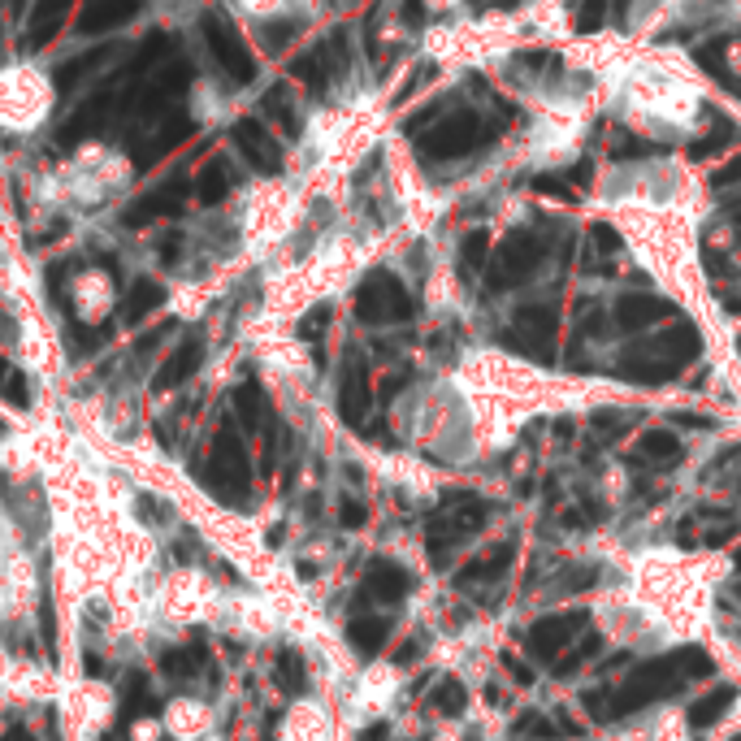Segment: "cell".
Returning a JSON list of instances; mask_svg holds the SVG:
<instances>
[{
  "label": "cell",
  "mask_w": 741,
  "mask_h": 741,
  "mask_svg": "<svg viewBox=\"0 0 741 741\" xmlns=\"http://www.w3.org/2000/svg\"><path fill=\"white\" fill-rule=\"evenodd\" d=\"M200 35H204L208 57H213V65L230 78V83H239V87L252 83V78H256V57H252V48H247L243 31L226 18V13H217V9L200 13Z\"/></svg>",
  "instance_id": "cell-1"
},
{
  "label": "cell",
  "mask_w": 741,
  "mask_h": 741,
  "mask_svg": "<svg viewBox=\"0 0 741 741\" xmlns=\"http://www.w3.org/2000/svg\"><path fill=\"white\" fill-rule=\"evenodd\" d=\"M681 685H685V676L676 672L672 655H668V659H655V663H646V668H637V672L629 676V681H624V689H620V694L611 698V711H607V720H620V715H633V711L650 707V702L676 698V694H681Z\"/></svg>",
  "instance_id": "cell-2"
},
{
  "label": "cell",
  "mask_w": 741,
  "mask_h": 741,
  "mask_svg": "<svg viewBox=\"0 0 741 741\" xmlns=\"http://www.w3.org/2000/svg\"><path fill=\"white\" fill-rule=\"evenodd\" d=\"M204 481L213 486L226 503H243L247 499V451H243V438L234 425H221L213 434V455H208V468H204Z\"/></svg>",
  "instance_id": "cell-3"
},
{
  "label": "cell",
  "mask_w": 741,
  "mask_h": 741,
  "mask_svg": "<svg viewBox=\"0 0 741 741\" xmlns=\"http://www.w3.org/2000/svg\"><path fill=\"white\" fill-rule=\"evenodd\" d=\"M356 317L364 325H386V321H408L412 317V299L408 291L390 278V273H373L364 278V286L356 291Z\"/></svg>",
  "instance_id": "cell-4"
},
{
  "label": "cell",
  "mask_w": 741,
  "mask_h": 741,
  "mask_svg": "<svg viewBox=\"0 0 741 741\" xmlns=\"http://www.w3.org/2000/svg\"><path fill=\"white\" fill-rule=\"evenodd\" d=\"M117 52H122V44L109 39V44H96V48L78 52V57H65L57 70H52V87H57V96L70 100L74 91H83L91 78H100L104 70H109V61H117Z\"/></svg>",
  "instance_id": "cell-5"
},
{
  "label": "cell",
  "mask_w": 741,
  "mask_h": 741,
  "mask_svg": "<svg viewBox=\"0 0 741 741\" xmlns=\"http://www.w3.org/2000/svg\"><path fill=\"white\" fill-rule=\"evenodd\" d=\"M585 620H590V611L585 607H572V611H559V616H542L533 629L525 633V646L533 659H555L559 650H564L572 637L585 629Z\"/></svg>",
  "instance_id": "cell-6"
},
{
  "label": "cell",
  "mask_w": 741,
  "mask_h": 741,
  "mask_svg": "<svg viewBox=\"0 0 741 741\" xmlns=\"http://www.w3.org/2000/svg\"><path fill=\"white\" fill-rule=\"evenodd\" d=\"M230 139H234V148H239V156L252 169H260V174H278L282 169V148H278V139L269 135V126L265 122H256V117H239L230 130Z\"/></svg>",
  "instance_id": "cell-7"
},
{
  "label": "cell",
  "mask_w": 741,
  "mask_h": 741,
  "mask_svg": "<svg viewBox=\"0 0 741 741\" xmlns=\"http://www.w3.org/2000/svg\"><path fill=\"white\" fill-rule=\"evenodd\" d=\"M74 9V0H31V9H26V22H22V48H48L52 39L61 35L65 26V13Z\"/></svg>",
  "instance_id": "cell-8"
},
{
  "label": "cell",
  "mask_w": 741,
  "mask_h": 741,
  "mask_svg": "<svg viewBox=\"0 0 741 741\" xmlns=\"http://www.w3.org/2000/svg\"><path fill=\"white\" fill-rule=\"evenodd\" d=\"M143 9V0H83V13H78V35L96 39V35H113L117 26L135 22Z\"/></svg>",
  "instance_id": "cell-9"
},
{
  "label": "cell",
  "mask_w": 741,
  "mask_h": 741,
  "mask_svg": "<svg viewBox=\"0 0 741 741\" xmlns=\"http://www.w3.org/2000/svg\"><path fill=\"white\" fill-rule=\"evenodd\" d=\"M369 373H364V364L351 356L343 377H338V412H343L347 425H360L364 416H369Z\"/></svg>",
  "instance_id": "cell-10"
},
{
  "label": "cell",
  "mask_w": 741,
  "mask_h": 741,
  "mask_svg": "<svg viewBox=\"0 0 741 741\" xmlns=\"http://www.w3.org/2000/svg\"><path fill=\"white\" fill-rule=\"evenodd\" d=\"M408 590H412L408 568L390 564V559H373V564L364 568V594L377 598V603H403Z\"/></svg>",
  "instance_id": "cell-11"
},
{
  "label": "cell",
  "mask_w": 741,
  "mask_h": 741,
  "mask_svg": "<svg viewBox=\"0 0 741 741\" xmlns=\"http://www.w3.org/2000/svg\"><path fill=\"white\" fill-rule=\"evenodd\" d=\"M200 364H204V338H200V334H187V338H182V343L165 356L161 373H156V390H174V386H182L195 369H200Z\"/></svg>",
  "instance_id": "cell-12"
},
{
  "label": "cell",
  "mask_w": 741,
  "mask_h": 741,
  "mask_svg": "<svg viewBox=\"0 0 741 741\" xmlns=\"http://www.w3.org/2000/svg\"><path fill=\"white\" fill-rule=\"evenodd\" d=\"M182 195H187V178H182V174H174V182L165 178L161 187L143 195V200H139L135 208H130V213H126L122 221H126V226H148V221H156V217H169V213H174V208H178V200H182Z\"/></svg>",
  "instance_id": "cell-13"
},
{
  "label": "cell",
  "mask_w": 741,
  "mask_h": 741,
  "mask_svg": "<svg viewBox=\"0 0 741 741\" xmlns=\"http://www.w3.org/2000/svg\"><path fill=\"white\" fill-rule=\"evenodd\" d=\"M234 182H239V174H234V165L226 161V156H213L204 169H200V178H195V195H200V204L204 208H217L226 195L234 191Z\"/></svg>",
  "instance_id": "cell-14"
},
{
  "label": "cell",
  "mask_w": 741,
  "mask_h": 741,
  "mask_svg": "<svg viewBox=\"0 0 741 741\" xmlns=\"http://www.w3.org/2000/svg\"><path fill=\"white\" fill-rule=\"evenodd\" d=\"M161 304H165V286L156 282V278H148V273H139V278L130 282V291H126L122 312H126L130 325H139L143 317H152V312L161 308Z\"/></svg>",
  "instance_id": "cell-15"
},
{
  "label": "cell",
  "mask_w": 741,
  "mask_h": 741,
  "mask_svg": "<svg viewBox=\"0 0 741 741\" xmlns=\"http://www.w3.org/2000/svg\"><path fill=\"white\" fill-rule=\"evenodd\" d=\"M386 637H390L386 616H360L347 624V642H351V650H360V655H377V650L386 646Z\"/></svg>",
  "instance_id": "cell-16"
},
{
  "label": "cell",
  "mask_w": 741,
  "mask_h": 741,
  "mask_svg": "<svg viewBox=\"0 0 741 741\" xmlns=\"http://www.w3.org/2000/svg\"><path fill=\"white\" fill-rule=\"evenodd\" d=\"M663 312H672L663 299H650V295H629V299H620V308H616V317L624 330H646L655 317H663Z\"/></svg>",
  "instance_id": "cell-17"
},
{
  "label": "cell",
  "mask_w": 741,
  "mask_h": 741,
  "mask_svg": "<svg viewBox=\"0 0 741 741\" xmlns=\"http://www.w3.org/2000/svg\"><path fill=\"white\" fill-rule=\"evenodd\" d=\"M512 551H516V542L507 538L503 546H494V551H490L486 559H477V564H468V568H464L455 581H460V585H473V581H499L503 572H507V564H512Z\"/></svg>",
  "instance_id": "cell-18"
},
{
  "label": "cell",
  "mask_w": 741,
  "mask_h": 741,
  "mask_svg": "<svg viewBox=\"0 0 741 741\" xmlns=\"http://www.w3.org/2000/svg\"><path fill=\"white\" fill-rule=\"evenodd\" d=\"M733 685H715L707 698H698L694 707H689V724L694 728H711L720 715H728V707H733Z\"/></svg>",
  "instance_id": "cell-19"
},
{
  "label": "cell",
  "mask_w": 741,
  "mask_h": 741,
  "mask_svg": "<svg viewBox=\"0 0 741 741\" xmlns=\"http://www.w3.org/2000/svg\"><path fill=\"white\" fill-rule=\"evenodd\" d=\"M637 451H642L646 460H659V464L681 460V442H676L672 429H646V434L637 438Z\"/></svg>",
  "instance_id": "cell-20"
},
{
  "label": "cell",
  "mask_w": 741,
  "mask_h": 741,
  "mask_svg": "<svg viewBox=\"0 0 741 741\" xmlns=\"http://www.w3.org/2000/svg\"><path fill=\"white\" fill-rule=\"evenodd\" d=\"M234 412H239V421L243 429H260L265 425V395H260V386L256 382H243L239 390H234Z\"/></svg>",
  "instance_id": "cell-21"
},
{
  "label": "cell",
  "mask_w": 741,
  "mask_h": 741,
  "mask_svg": "<svg viewBox=\"0 0 741 741\" xmlns=\"http://www.w3.org/2000/svg\"><path fill=\"white\" fill-rule=\"evenodd\" d=\"M278 685L286 689V694H304L308 672H304V659H299V650H278Z\"/></svg>",
  "instance_id": "cell-22"
},
{
  "label": "cell",
  "mask_w": 741,
  "mask_h": 741,
  "mask_svg": "<svg viewBox=\"0 0 741 741\" xmlns=\"http://www.w3.org/2000/svg\"><path fill=\"white\" fill-rule=\"evenodd\" d=\"M598 650H603V637H598V633H581V637H577V646H572L568 655L559 659L555 676H577V668H581V663H585V659H594Z\"/></svg>",
  "instance_id": "cell-23"
},
{
  "label": "cell",
  "mask_w": 741,
  "mask_h": 741,
  "mask_svg": "<svg viewBox=\"0 0 741 741\" xmlns=\"http://www.w3.org/2000/svg\"><path fill=\"white\" fill-rule=\"evenodd\" d=\"M672 663H676V672H681L685 681H702V676H711V655H707V650H698V646L672 650Z\"/></svg>",
  "instance_id": "cell-24"
},
{
  "label": "cell",
  "mask_w": 741,
  "mask_h": 741,
  "mask_svg": "<svg viewBox=\"0 0 741 741\" xmlns=\"http://www.w3.org/2000/svg\"><path fill=\"white\" fill-rule=\"evenodd\" d=\"M200 646H187V650H165V659H161V668L165 676H174V681H187V676L200 672Z\"/></svg>",
  "instance_id": "cell-25"
},
{
  "label": "cell",
  "mask_w": 741,
  "mask_h": 741,
  "mask_svg": "<svg viewBox=\"0 0 741 741\" xmlns=\"http://www.w3.org/2000/svg\"><path fill=\"white\" fill-rule=\"evenodd\" d=\"M434 707L442 711V715H464V707H468V689H464V681H455V676H447L438 689H434Z\"/></svg>",
  "instance_id": "cell-26"
},
{
  "label": "cell",
  "mask_w": 741,
  "mask_h": 741,
  "mask_svg": "<svg viewBox=\"0 0 741 741\" xmlns=\"http://www.w3.org/2000/svg\"><path fill=\"white\" fill-rule=\"evenodd\" d=\"M512 737H542V741H551V737H555V724L542 720V715H533V711H525V715H520V720L512 724Z\"/></svg>",
  "instance_id": "cell-27"
},
{
  "label": "cell",
  "mask_w": 741,
  "mask_h": 741,
  "mask_svg": "<svg viewBox=\"0 0 741 741\" xmlns=\"http://www.w3.org/2000/svg\"><path fill=\"white\" fill-rule=\"evenodd\" d=\"M594 581H598V572L590 564H581V572H564V577H559V590L577 594V590H585V585H594Z\"/></svg>",
  "instance_id": "cell-28"
},
{
  "label": "cell",
  "mask_w": 741,
  "mask_h": 741,
  "mask_svg": "<svg viewBox=\"0 0 741 741\" xmlns=\"http://www.w3.org/2000/svg\"><path fill=\"white\" fill-rule=\"evenodd\" d=\"M338 520H343V529H360L364 520H369V512H364L360 499H343V507H338Z\"/></svg>",
  "instance_id": "cell-29"
},
{
  "label": "cell",
  "mask_w": 741,
  "mask_h": 741,
  "mask_svg": "<svg viewBox=\"0 0 741 741\" xmlns=\"http://www.w3.org/2000/svg\"><path fill=\"white\" fill-rule=\"evenodd\" d=\"M481 260H486V234H473V239L464 243V269H477Z\"/></svg>",
  "instance_id": "cell-30"
},
{
  "label": "cell",
  "mask_w": 741,
  "mask_h": 741,
  "mask_svg": "<svg viewBox=\"0 0 741 741\" xmlns=\"http://www.w3.org/2000/svg\"><path fill=\"white\" fill-rule=\"evenodd\" d=\"M182 247H187V234H165V243H161V260H165V265H178Z\"/></svg>",
  "instance_id": "cell-31"
},
{
  "label": "cell",
  "mask_w": 741,
  "mask_h": 741,
  "mask_svg": "<svg viewBox=\"0 0 741 741\" xmlns=\"http://www.w3.org/2000/svg\"><path fill=\"white\" fill-rule=\"evenodd\" d=\"M325 321H330V308H317V312H308L304 317V338H321V330H325Z\"/></svg>",
  "instance_id": "cell-32"
},
{
  "label": "cell",
  "mask_w": 741,
  "mask_h": 741,
  "mask_svg": "<svg viewBox=\"0 0 741 741\" xmlns=\"http://www.w3.org/2000/svg\"><path fill=\"white\" fill-rule=\"evenodd\" d=\"M581 702H585V711H590L594 715V720H603V707H607V698H603V689H585V694H581Z\"/></svg>",
  "instance_id": "cell-33"
},
{
  "label": "cell",
  "mask_w": 741,
  "mask_h": 741,
  "mask_svg": "<svg viewBox=\"0 0 741 741\" xmlns=\"http://www.w3.org/2000/svg\"><path fill=\"white\" fill-rule=\"evenodd\" d=\"M594 425H598V434H607V438H616V434H620V429H616V425H620V416H616V412H598V416H594Z\"/></svg>",
  "instance_id": "cell-34"
},
{
  "label": "cell",
  "mask_w": 741,
  "mask_h": 741,
  "mask_svg": "<svg viewBox=\"0 0 741 741\" xmlns=\"http://www.w3.org/2000/svg\"><path fill=\"white\" fill-rule=\"evenodd\" d=\"M672 421L676 425H689V429H711V421H702V416H694V412H676Z\"/></svg>",
  "instance_id": "cell-35"
},
{
  "label": "cell",
  "mask_w": 741,
  "mask_h": 741,
  "mask_svg": "<svg viewBox=\"0 0 741 741\" xmlns=\"http://www.w3.org/2000/svg\"><path fill=\"white\" fill-rule=\"evenodd\" d=\"M507 668H512V676H516L520 685H529V681H533V672H529V668H525V663H520V659H512V655H507Z\"/></svg>",
  "instance_id": "cell-36"
},
{
  "label": "cell",
  "mask_w": 741,
  "mask_h": 741,
  "mask_svg": "<svg viewBox=\"0 0 741 741\" xmlns=\"http://www.w3.org/2000/svg\"><path fill=\"white\" fill-rule=\"evenodd\" d=\"M386 737V724H373V728H364L360 741H382Z\"/></svg>",
  "instance_id": "cell-37"
},
{
  "label": "cell",
  "mask_w": 741,
  "mask_h": 741,
  "mask_svg": "<svg viewBox=\"0 0 741 741\" xmlns=\"http://www.w3.org/2000/svg\"><path fill=\"white\" fill-rule=\"evenodd\" d=\"M416 650H421V642H408V646H403L395 659H399V663H412V659H416Z\"/></svg>",
  "instance_id": "cell-38"
},
{
  "label": "cell",
  "mask_w": 741,
  "mask_h": 741,
  "mask_svg": "<svg viewBox=\"0 0 741 741\" xmlns=\"http://www.w3.org/2000/svg\"><path fill=\"white\" fill-rule=\"evenodd\" d=\"M9 382H13V369H9V364H5V360H0V390H5Z\"/></svg>",
  "instance_id": "cell-39"
},
{
  "label": "cell",
  "mask_w": 741,
  "mask_h": 741,
  "mask_svg": "<svg viewBox=\"0 0 741 741\" xmlns=\"http://www.w3.org/2000/svg\"><path fill=\"white\" fill-rule=\"evenodd\" d=\"M9 9L13 13H26V0H9Z\"/></svg>",
  "instance_id": "cell-40"
},
{
  "label": "cell",
  "mask_w": 741,
  "mask_h": 741,
  "mask_svg": "<svg viewBox=\"0 0 741 741\" xmlns=\"http://www.w3.org/2000/svg\"><path fill=\"white\" fill-rule=\"evenodd\" d=\"M737 568H741V551H737Z\"/></svg>",
  "instance_id": "cell-41"
},
{
  "label": "cell",
  "mask_w": 741,
  "mask_h": 741,
  "mask_svg": "<svg viewBox=\"0 0 741 741\" xmlns=\"http://www.w3.org/2000/svg\"><path fill=\"white\" fill-rule=\"evenodd\" d=\"M733 741H741V737H733Z\"/></svg>",
  "instance_id": "cell-42"
}]
</instances>
